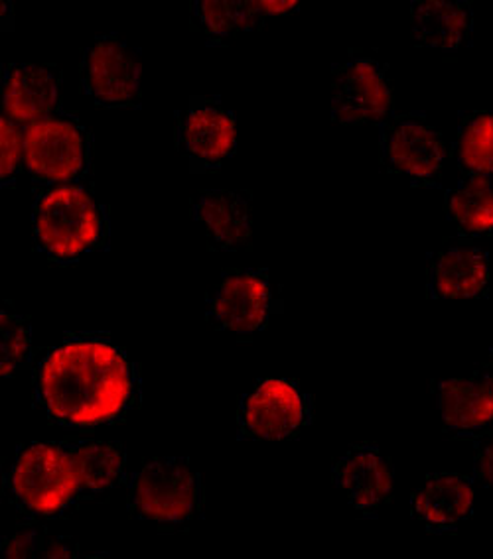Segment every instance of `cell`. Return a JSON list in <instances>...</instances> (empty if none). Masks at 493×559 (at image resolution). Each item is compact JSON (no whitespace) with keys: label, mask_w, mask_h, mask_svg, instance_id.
<instances>
[{"label":"cell","mask_w":493,"mask_h":559,"mask_svg":"<svg viewBox=\"0 0 493 559\" xmlns=\"http://www.w3.org/2000/svg\"><path fill=\"white\" fill-rule=\"evenodd\" d=\"M131 360L111 341L70 337L51 347L36 377V399L54 421L70 428L109 424L131 406Z\"/></svg>","instance_id":"obj_1"},{"label":"cell","mask_w":493,"mask_h":559,"mask_svg":"<svg viewBox=\"0 0 493 559\" xmlns=\"http://www.w3.org/2000/svg\"><path fill=\"white\" fill-rule=\"evenodd\" d=\"M125 451L107 441H46L22 448L4 480L12 507L31 519H56L83 499L113 489Z\"/></svg>","instance_id":"obj_2"},{"label":"cell","mask_w":493,"mask_h":559,"mask_svg":"<svg viewBox=\"0 0 493 559\" xmlns=\"http://www.w3.org/2000/svg\"><path fill=\"white\" fill-rule=\"evenodd\" d=\"M34 237L51 260H75L102 245L105 215L80 186H56L34 205Z\"/></svg>","instance_id":"obj_3"},{"label":"cell","mask_w":493,"mask_h":559,"mask_svg":"<svg viewBox=\"0 0 493 559\" xmlns=\"http://www.w3.org/2000/svg\"><path fill=\"white\" fill-rule=\"evenodd\" d=\"M202 480L186 460H151L132 477L129 510L134 519L186 524L202 512Z\"/></svg>","instance_id":"obj_4"},{"label":"cell","mask_w":493,"mask_h":559,"mask_svg":"<svg viewBox=\"0 0 493 559\" xmlns=\"http://www.w3.org/2000/svg\"><path fill=\"white\" fill-rule=\"evenodd\" d=\"M87 164V130L70 115L54 112L24 129V166L32 180H75Z\"/></svg>","instance_id":"obj_5"},{"label":"cell","mask_w":493,"mask_h":559,"mask_svg":"<svg viewBox=\"0 0 493 559\" xmlns=\"http://www.w3.org/2000/svg\"><path fill=\"white\" fill-rule=\"evenodd\" d=\"M81 85L103 107H127L139 97L141 63L137 51L117 36L91 44L81 61Z\"/></svg>","instance_id":"obj_6"},{"label":"cell","mask_w":493,"mask_h":559,"mask_svg":"<svg viewBox=\"0 0 493 559\" xmlns=\"http://www.w3.org/2000/svg\"><path fill=\"white\" fill-rule=\"evenodd\" d=\"M308 419V402L291 380H262L239 409V433L245 440H282Z\"/></svg>","instance_id":"obj_7"},{"label":"cell","mask_w":493,"mask_h":559,"mask_svg":"<svg viewBox=\"0 0 493 559\" xmlns=\"http://www.w3.org/2000/svg\"><path fill=\"white\" fill-rule=\"evenodd\" d=\"M444 142L423 117H397L383 127L382 158L387 170L413 183H431L443 170Z\"/></svg>","instance_id":"obj_8"},{"label":"cell","mask_w":493,"mask_h":559,"mask_svg":"<svg viewBox=\"0 0 493 559\" xmlns=\"http://www.w3.org/2000/svg\"><path fill=\"white\" fill-rule=\"evenodd\" d=\"M391 87L377 61L353 58L336 71L332 117L342 124H367L389 115Z\"/></svg>","instance_id":"obj_9"},{"label":"cell","mask_w":493,"mask_h":559,"mask_svg":"<svg viewBox=\"0 0 493 559\" xmlns=\"http://www.w3.org/2000/svg\"><path fill=\"white\" fill-rule=\"evenodd\" d=\"M271 288L265 272L235 270L223 276L208 301V320L218 330L251 333L269 318Z\"/></svg>","instance_id":"obj_10"},{"label":"cell","mask_w":493,"mask_h":559,"mask_svg":"<svg viewBox=\"0 0 493 559\" xmlns=\"http://www.w3.org/2000/svg\"><path fill=\"white\" fill-rule=\"evenodd\" d=\"M178 146L191 164L218 168L235 151V120L222 103L198 97L178 122Z\"/></svg>","instance_id":"obj_11"},{"label":"cell","mask_w":493,"mask_h":559,"mask_svg":"<svg viewBox=\"0 0 493 559\" xmlns=\"http://www.w3.org/2000/svg\"><path fill=\"white\" fill-rule=\"evenodd\" d=\"M60 90V71L51 66L12 63L2 73V115L28 127L50 117Z\"/></svg>","instance_id":"obj_12"},{"label":"cell","mask_w":493,"mask_h":559,"mask_svg":"<svg viewBox=\"0 0 493 559\" xmlns=\"http://www.w3.org/2000/svg\"><path fill=\"white\" fill-rule=\"evenodd\" d=\"M333 480L353 509L373 512L391 497V461L375 445H357L336 461Z\"/></svg>","instance_id":"obj_13"},{"label":"cell","mask_w":493,"mask_h":559,"mask_svg":"<svg viewBox=\"0 0 493 559\" xmlns=\"http://www.w3.org/2000/svg\"><path fill=\"white\" fill-rule=\"evenodd\" d=\"M490 280L488 254L472 245H450L434 252L429 266V292L436 300L480 298Z\"/></svg>","instance_id":"obj_14"},{"label":"cell","mask_w":493,"mask_h":559,"mask_svg":"<svg viewBox=\"0 0 493 559\" xmlns=\"http://www.w3.org/2000/svg\"><path fill=\"white\" fill-rule=\"evenodd\" d=\"M444 426L456 433H476L493 426V372L443 380L436 389Z\"/></svg>","instance_id":"obj_15"},{"label":"cell","mask_w":493,"mask_h":559,"mask_svg":"<svg viewBox=\"0 0 493 559\" xmlns=\"http://www.w3.org/2000/svg\"><path fill=\"white\" fill-rule=\"evenodd\" d=\"M473 507L472 483L454 473H438L414 490L411 510L414 519L434 532H448L470 519Z\"/></svg>","instance_id":"obj_16"},{"label":"cell","mask_w":493,"mask_h":559,"mask_svg":"<svg viewBox=\"0 0 493 559\" xmlns=\"http://www.w3.org/2000/svg\"><path fill=\"white\" fill-rule=\"evenodd\" d=\"M191 211L213 249L239 250L247 245L251 219L242 195L225 190L203 191Z\"/></svg>","instance_id":"obj_17"},{"label":"cell","mask_w":493,"mask_h":559,"mask_svg":"<svg viewBox=\"0 0 493 559\" xmlns=\"http://www.w3.org/2000/svg\"><path fill=\"white\" fill-rule=\"evenodd\" d=\"M411 24L416 44L453 51L472 32V9L468 2L419 0L411 4Z\"/></svg>","instance_id":"obj_18"},{"label":"cell","mask_w":493,"mask_h":559,"mask_svg":"<svg viewBox=\"0 0 493 559\" xmlns=\"http://www.w3.org/2000/svg\"><path fill=\"white\" fill-rule=\"evenodd\" d=\"M448 217L468 235L493 233V174H470L446 193Z\"/></svg>","instance_id":"obj_19"},{"label":"cell","mask_w":493,"mask_h":559,"mask_svg":"<svg viewBox=\"0 0 493 559\" xmlns=\"http://www.w3.org/2000/svg\"><path fill=\"white\" fill-rule=\"evenodd\" d=\"M198 28L212 40H225L239 32L255 31L265 21L261 2L243 0H198L191 4Z\"/></svg>","instance_id":"obj_20"},{"label":"cell","mask_w":493,"mask_h":559,"mask_svg":"<svg viewBox=\"0 0 493 559\" xmlns=\"http://www.w3.org/2000/svg\"><path fill=\"white\" fill-rule=\"evenodd\" d=\"M454 154L466 176L493 174V112H473L462 120Z\"/></svg>","instance_id":"obj_21"},{"label":"cell","mask_w":493,"mask_h":559,"mask_svg":"<svg viewBox=\"0 0 493 559\" xmlns=\"http://www.w3.org/2000/svg\"><path fill=\"white\" fill-rule=\"evenodd\" d=\"M2 559H81L78 544L44 526H26L2 538Z\"/></svg>","instance_id":"obj_22"},{"label":"cell","mask_w":493,"mask_h":559,"mask_svg":"<svg viewBox=\"0 0 493 559\" xmlns=\"http://www.w3.org/2000/svg\"><path fill=\"white\" fill-rule=\"evenodd\" d=\"M2 362L0 369L4 377H11L16 370L24 367V362L31 357V325L26 320L11 313H2Z\"/></svg>","instance_id":"obj_23"},{"label":"cell","mask_w":493,"mask_h":559,"mask_svg":"<svg viewBox=\"0 0 493 559\" xmlns=\"http://www.w3.org/2000/svg\"><path fill=\"white\" fill-rule=\"evenodd\" d=\"M24 129L19 122L2 115L0 132H2V183H12L24 162Z\"/></svg>","instance_id":"obj_24"},{"label":"cell","mask_w":493,"mask_h":559,"mask_svg":"<svg viewBox=\"0 0 493 559\" xmlns=\"http://www.w3.org/2000/svg\"><path fill=\"white\" fill-rule=\"evenodd\" d=\"M476 448V465L473 475L483 487H493V431H485L473 438Z\"/></svg>","instance_id":"obj_25"},{"label":"cell","mask_w":493,"mask_h":559,"mask_svg":"<svg viewBox=\"0 0 493 559\" xmlns=\"http://www.w3.org/2000/svg\"><path fill=\"white\" fill-rule=\"evenodd\" d=\"M262 11L267 16L271 14H289L294 11L298 4L296 2H261Z\"/></svg>","instance_id":"obj_26"},{"label":"cell","mask_w":493,"mask_h":559,"mask_svg":"<svg viewBox=\"0 0 493 559\" xmlns=\"http://www.w3.org/2000/svg\"><path fill=\"white\" fill-rule=\"evenodd\" d=\"M492 372H493V357H492Z\"/></svg>","instance_id":"obj_27"}]
</instances>
